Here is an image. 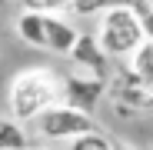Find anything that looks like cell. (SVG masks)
Masks as SVG:
<instances>
[{"label": "cell", "instance_id": "8", "mask_svg": "<svg viewBox=\"0 0 153 150\" xmlns=\"http://www.w3.org/2000/svg\"><path fill=\"white\" fill-rule=\"evenodd\" d=\"M130 73L143 87H153V40H143L130 54Z\"/></svg>", "mask_w": 153, "mask_h": 150}, {"label": "cell", "instance_id": "2", "mask_svg": "<svg viewBox=\"0 0 153 150\" xmlns=\"http://www.w3.org/2000/svg\"><path fill=\"white\" fill-rule=\"evenodd\" d=\"M100 40V50L107 57H130L133 50L146 40L143 27H140V17L133 13L130 4H113L100 13V27L93 30Z\"/></svg>", "mask_w": 153, "mask_h": 150}, {"label": "cell", "instance_id": "4", "mask_svg": "<svg viewBox=\"0 0 153 150\" xmlns=\"http://www.w3.org/2000/svg\"><path fill=\"white\" fill-rule=\"evenodd\" d=\"M103 93H107V80H97V77L73 73V77L60 80V104L80 110V113H90V117H93L97 104L103 100Z\"/></svg>", "mask_w": 153, "mask_h": 150}, {"label": "cell", "instance_id": "11", "mask_svg": "<svg viewBox=\"0 0 153 150\" xmlns=\"http://www.w3.org/2000/svg\"><path fill=\"white\" fill-rule=\"evenodd\" d=\"M133 7V13L140 17V27H143V37L153 40V0H126Z\"/></svg>", "mask_w": 153, "mask_h": 150}, {"label": "cell", "instance_id": "3", "mask_svg": "<svg viewBox=\"0 0 153 150\" xmlns=\"http://www.w3.org/2000/svg\"><path fill=\"white\" fill-rule=\"evenodd\" d=\"M37 134L47 137V140H76V137H83V134H97V123L90 113H80V110H73V107H63V104H53L50 110H43L37 120Z\"/></svg>", "mask_w": 153, "mask_h": 150}, {"label": "cell", "instance_id": "10", "mask_svg": "<svg viewBox=\"0 0 153 150\" xmlns=\"http://www.w3.org/2000/svg\"><path fill=\"white\" fill-rule=\"evenodd\" d=\"M67 150H113V140H107L103 134H83V137H76L67 143Z\"/></svg>", "mask_w": 153, "mask_h": 150}, {"label": "cell", "instance_id": "5", "mask_svg": "<svg viewBox=\"0 0 153 150\" xmlns=\"http://www.w3.org/2000/svg\"><path fill=\"white\" fill-rule=\"evenodd\" d=\"M70 60H73L76 73H83V77H97V80H107L110 57L100 50L97 34H90V30L76 34V40H73V47H70Z\"/></svg>", "mask_w": 153, "mask_h": 150}, {"label": "cell", "instance_id": "7", "mask_svg": "<svg viewBox=\"0 0 153 150\" xmlns=\"http://www.w3.org/2000/svg\"><path fill=\"white\" fill-rule=\"evenodd\" d=\"M17 34H20L23 43L47 50V30H43V13L40 10H23L17 17Z\"/></svg>", "mask_w": 153, "mask_h": 150}, {"label": "cell", "instance_id": "14", "mask_svg": "<svg viewBox=\"0 0 153 150\" xmlns=\"http://www.w3.org/2000/svg\"><path fill=\"white\" fill-rule=\"evenodd\" d=\"M17 4H23V10H40V7H37V0H17Z\"/></svg>", "mask_w": 153, "mask_h": 150}, {"label": "cell", "instance_id": "1", "mask_svg": "<svg viewBox=\"0 0 153 150\" xmlns=\"http://www.w3.org/2000/svg\"><path fill=\"white\" fill-rule=\"evenodd\" d=\"M7 104H10V117L20 127L23 123H33L43 110L60 104V77L50 67H27V70H20L10 80Z\"/></svg>", "mask_w": 153, "mask_h": 150}, {"label": "cell", "instance_id": "13", "mask_svg": "<svg viewBox=\"0 0 153 150\" xmlns=\"http://www.w3.org/2000/svg\"><path fill=\"white\" fill-rule=\"evenodd\" d=\"M37 7L47 17H60V10H70V0H37Z\"/></svg>", "mask_w": 153, "mask_h": 150}, {"label": "cell", "instance_id": "12", "mask_svg": "<svg viewBox=\"0 0 153 150\" xmlns=\"http://www.w3.org/2000/svg\"><path fill=\"white\" fill-rule=\"evenodd\" d=\"M107 7H113V0H70V10L76 17H100Z\"/></svg>", "mask_w": 153, "mask_h": 150}, {"label": "cell", "instance_id": "17", "mask_svg": "<svg viewBox=\"0 0 153 150\" xmlns=\"http://www.w3.org/2000/svg\"><path fill=\"white\" fill-rule=\"evenodd\" d=\"M150 97H153V87H150Z\"/></svg>", "mask_w": 153, "mask_h": 150}, {"label": "cell", "instance_id": "15", "mask_svg": "<svg viewBox=\"0 0 153 150\" xmlns=\"http://www.w3.org/2000/svg\"><path fill=\"white\" fill-rule=\"evenodd\" d=\"M113 150H137V147H130V143H123V140H117V143H113Z\"/></svg>", "mask_w": 153, "mask_h": 150}, {"label": "cell", "instance_id": "16", "mask_svg": "<svg viewBox=\"0 0 153 150\" xmlns=\"http://www.w3.org/2000/svg\"><path fill=\"white\" fill-rule=\"evenodd\" d=\"M27 150H43V147H27Z\"/></svg>", "mask_w": 153, "mask_h": 150}, {"label": "cell", "instance_id": "9", "mask_svg": "<svg viewBox=\"0 0 153 150\" xmlns=\"http://www.w3.org/2000/svg\"><path fill=\"white\" fill-rule=\"evenodd\" d=\"M27 130L20 127L13 117H0V150H27Z\"/></svg>", "mask_w": 153, "mask_h": 150}, {"label": "cell", "instance_id": "6", "mask_svg": "<svg viewBox=\"0 0 153 150\" xmlns=\"http://www.w3.org/2000/svg\"><path fill=\"white\" fill-rule=\"evenodd\" d=\"M43 30H47V50H53V54H70L76 34H80L70 20H63V17H47V13H43Z\"/></svg>", "mask_w": 153, "mask_h": 150}]
</instances>
